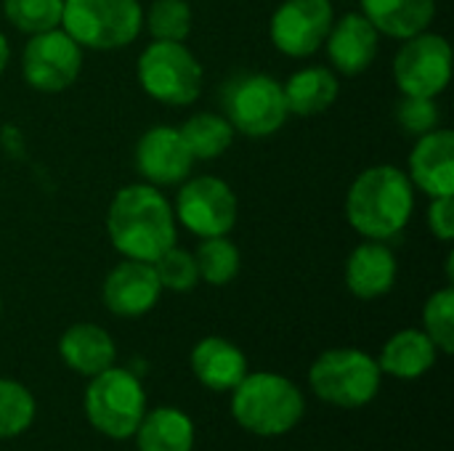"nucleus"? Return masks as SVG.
Segmentation results:
<instances>
[{
	"instance_id": "nucleus-17",
	"label": "nucleus",
	"mask_w": 454,
	"mask_h": 451,
	"mask_svg": "<svg viewBox=\"0 0 454 451\" xmlns=\"http://www.w3.org/2000/svg\"><path fill=\"white\" fill-rule=\"evenodd\" d=\"M396 255L383 242L367 239L351 253L346 263V287L362 300H375L391 292L396 284Z\"/></svg>"
},
{
	"instance_id": "nucleus-5",
	"label": "nucleus",
	"mask_w": 454,
	"mask_h": 451,
	"mask_svg": "<svg viewBox=\"0 0 454 451\" xmlns=\"http://www.w3.org/2000/svg\"><path fill=\"white\" fill-rule=\"evenodd\" d=\"M380 367L378 362L359 348H333L325 351L309 372L314 393L343 409H356L370 404L380 391Z\"/></svg>"
},
{
	"instance_id": "nucleus-33",
	"label": "nucleus",
	"mask_w": 454,
	"mask_h": 451,
	"mask_svg": "<svg viewBox=\"0 0 454 451\" xmlns=\"http://www.w3.org/2000/svg\"><path fill=\"white\" fill-rule=\"evenodd\" d=\"M8 56H11V48H8L5 35L0 32V74H3V69H5V64H8Z\"/></svg>"
},
{
	"instance_id": "nucleus-6",
	"label": "nucleus",
	"mask_w": 454,
	"mask_h": 451,
	"mask_svg": "<svg viewBox=\"0 0 454 451\" xmlns=\"http://www.w3.org/2000/svg\"><path fill=\"white\" fill-rule=\"evenodd\" d=\"M144 415L146 393L133 372L109 367L90 377L85 391V417L98 433L109 439H130Z\"/></svg>"
},
{
	"instance_id": "nucleus-11",
	"label": "nucleus",
	"mask_w": 454,
	"mask_h": 451,
	"mask_svg": "<svg viewBox=\"0 0 454 451\" xmlns=\"http://www.w3.org/2000/svg\"><path fill=\"white\" fill-rule=\"evenodd\" d=\"M82 69V48L61 29L29 35L21 53V74L40 93L67 90Z\"/></svg>"
},
{
	"instance_id": "nucleus-14",
	"label": "nucleus",
	"mask_w": 454,
	"mask_h": 451,
	"mask_svg": "<svg viewBox=\"0 0 454 451\" xmlns=\"http://www.w3.org/2000/svg\"><path fill=\"white\" fill-rule=\"evenodd\" d=\"M101 295H104V306L114 316L133 319L149 314L157 306L162 295V284L152 263L125 258L106 274Z\"/></svg>"
},
{
	"instance_id": "nucleus-31",
	"label": "nucleus",
	"mask_w": 454,
	"mask_h": 451,
	"mask_svg": "<svg viewBox=\"0 0 454 451\" xmlns=\"http://www.w3.org/2000/svg\"><path fill=\"white\" fill-rule=\"evenodd\" d=\"M439 106L436 98L426 96H404L396 106V122L410 136H426L439 128Z\"/></svg>"
},
{
	"instance_id": "nucleus-18",
	"label": "nucleus",
	"mask_w": 454,
	"mask_h": 451,
	"mask_svg": "<svg viewBox=\"0 0 454 451\" xmlns=\"http://www.w3.org/2000/svg\"><path fill=\"white\" fill-rule=\"evenodd\" d=\"M192 372L210 391H234L247 375V359L234 343L205 338L192 351Z\"/></svg>"
},
{
	"instance_id": "nucleus-9",
	"label": "nucleus",
	"mask_w": 454,
	"mask_h": 451,
	"mask_svg": "<svg viewBox=\"0 0 454 451\" xmlns=\"http://www.w3.org/2000/svg\"><path fill=\"white\" fill-rule=\"evenodd\" d=\"M176 223L194 237H226L237 223V194L215 175L189 178L176 197Z\"/></svg>"
},
{
	"instance_id": "nucleus-30",
	"label": "nucleus",
	"mask_w": 454,
	"mask_h": 451,
	"mask_svg": "<svg viewBox=\"0 0 454 451\" xmlns=\"http://www.w3.org/2000/svg\"><path fill=\"white\" fill-rule=\"evenodd\" d=\"M152 266H154V274H157L162 290L189 292L200 282V271H197L194 253H189L184 247H176V245L168 247Z\"/></svg>"
},
{
	"instance_id": "nucleus-29",
	"label": "nucleus",
	"mask_w": 454,
	"mask_h": 451,
	"mask_svg": "<svg viewBox=\"0 0 454 451\" xmlns=\"http://www.w3.org/2000/svg\"><path fill=\"white\" fill-rule=\"evenodd\" d=\"M423 332L442 354L454 351V290H439L428 298L423 308Z\"/></svg>"
},
{
	"instance_id": "nucleus-10",
	"label": "nucleus",
	"mask_w": 454,
	"mask_h": 451,
	"mask_svg": "<svg viewBox=\"0 0 454 451\" xmlns=\"http://www.w3.org/2000/svg\"><path fill=\"white\" fill-rule=\"evenodd\" d=\"M452 77V48L447 37L420 32L407 37L394 58V80L404 96L436 98L447 90Z\"/></svg>"
},
{
	"instance_id": "nucleus-2",
	"label": "nucleus",
	"mask_w": 454,
	"mask_h": 451,
	"mask_svg": "<svg viewBox=\"0 0 454 451\" xmlns=\"http://www.w3.org/2000/svg\"><path fill=\"white\" fill-rule=\"evenodd\" d=\"M415 210V186L404 170L375 165L362 170L346 197V218L367 239L386 242L404 231Z\"/></svg>"
},
{
	"instance_id": "nucleus-26",
	"label": "nucleus",
	"mask_w": 454,
	"mask_h": 451,
	"mask_svg": "<svg viewBox=\"0 0 454 451\" xmlns=\"http://www.w3.org/2000/svg\"><path fill=\"white\" fill-rule=\"evenodd\" d=\"M5 19L24 35H40L61 27L64 0H3Z\"/></svg>"
},
{
	"instance_id": "nucleus-4",
	"label": "nucleus",
	"mask_w": 454,
	"mask_h": 451,
	"mask_svg": "<svg viewBox=\"0 0 454 451\" xmlns=\"http://www.w3.org/2000/svg\"><path fill=\"white\" fill-rule=\"evenodd\" d=\"M61 29L90 51H117L130 45L144 29L138 0H64Z\"/></svg>"
},
{
	"instance_id": "nucleus-7",
	"label": "nucleus",
	"mask_w": 454,
	"mask_h": 451,
	"mask_svg": "<svg viewBox=\"0 0 454 451\" xmlns=\"http://www.w3.org/2000/svg\"><path fill=\"white\" fill-rule=\"evenodd\" d=\"M144 93L168 106H189L202 90V64L184 43L154 40L138 58Z\"/></svg>"
},
{
	"instance_id": "nucleus-22",
	"label": "nucleus",
	"mask_w": 454,
	"mask_h": 451,
	"mask_svg": "<svg viewBox=\"0 0 454 451\" xmlns=\"http://www.w3.org/2000/svg\"><path fill=\"white\" fill-rule=\"evenodd\" d=\"M439 348L431 343V338L420 330H402L396 332L380 354V372L394 375L399 380H418L436 364Z\"/></svg>"
},
{
	"instance_id": "nucleus-21",
	"label": "nucleus",
	"mask_w": 454,
	"mask_h": 451,
	"mask_svg": "<svg viewBox=\"0 0 454 451\" xmlns=\"http://www.w3.org/2000/svg\"><path fill=\"white\" fill-rule=\"evenodd\" d=\"M287 112L298 117H314L327 112L338 98V77L327 66H303L282 85Z\"/></svg>"
},
{
	"instance_id": "nucleus-27",
	"label": "nucleus",
	"mask_w": 454,
	"mask_h": 451,
	"mask_svg": "<svg viewBox=\"0 0 454 451\" xmlns=\"http://www.w3.org/2000/svg\"><path fill=\"white\" fill-rule=\"evenodd\" d=\"M144 27L154 40L184 43L192 32V8L186 0H154L144 16Z\"/></svg>"
},
{
	"instance_id": "nucleus-1",
	"label": "nucleus",
	"mask_w": 454,
	"mask_h": 451,
	"mask_svg": "<svg viewBox=\"0 0 454 451\" xmlns=\"http://www.w3.org/2000/svg\"><path fill=\"white\" fill-rule=\"evenodd\" d=\"M106 234L112 247L130 258L154 263L176 245L173 205L152 183H130L120 189L106 213Z\"/></svg>"
},
{
	"instance_id": "nucleus-24",
	"label": "nucleus",
	"mask_w": 454,
	"mask_h": 451,
	"mask_svg": "<svg viewBox=\"0 0 454 451\" xmlns=\"http://www.w3.org/2000/svg\"><path fill=\"white\" fill-rule=\"evenodd\" d=\"M181 136L192 152L194 159H215L221 157L231 141H234V128L226 117L213 114V112H197L192 114L181 128Z\"/></svg>"
},
{
	"instance_id": "nucleus-15",
	"label": "nucleus",
	"mask_w": 454,
	"mask_h": 451,
	"mask_svg": "<svg viewBox=\"0 0 454 451\" xmlns=\"http://www.w3.org/2000/svg\"><path fill=\"white\" fill-rule=\"evenodd\" d=\"M407 178L423 194L452 197L454 194V136L452 130H431L418 138L410 154Z\"/></svg>"
},
{
	"instance_id": "nucleus-25",
	"label": "nucleus",
	"mask_w": 454,
	"mask_h": 451,
	"mask_svg": "<svg viewBox=\"0 0 454 451\" xmlns=\"http://www.w3.org/2000/svg\"><path fill=\"white\" fill-rule=\"evenodd\" d=\"M194 260H197L200 279H205L213 287H223L234 282L242 266L237 245L226 237H205L197 245Z\"/></svg>"
},
{
	"instance_id": "nucleus-28",
	"label": "nucleus",
	"mask_w": 454,
	"mask_h": 451,
	"mask_svg": "<svg viewBox=\"0 0 454 451\" xmlns=\"http://www.w3.org/2000/svg\"><path fill=\"white\" fill-rule=\"evenodd\" d=\"M35 420V399L32 393L16 383L0 377V441L24 433Z\"/></svg>"
},
{
	"instance_id": "nucleus-23",
	"label": "nucleus",
	"mask_w": 454,
	"mask_h": 451,
	"mask_svg": "<svg viewBox=\"0 0 454 451\" xmlns=\"http://www.w3.org/2000/svg\"><path fill=\"white\" fill-rule=\"evenodd\" d=\"M138 451H192L194 423L173 407H160L146 412L136 428Z\"/></svg>"
},
{
	"instance_id": "nucleus-12",
	"label": "nucleus",
	"mask_w": 454,
	"mask_h": 451,
	"mask_svg": "<svg viewBox=\"0 0 454 451\" xmlns=\"http://www.w3.org/2000/svg\"><path fill=\"white\" fill-rule=\"evenodd\" d=\"M335 21L330 0H285L269 24L271 43L290 58H306L317 53Z\"/></svg>"
},
{
	"instance_id": "nucleus-19",
	"label": "nucleus",
	"mask_w": 454,
	"mask_h": 451,
	"mask_svg": "<svg viewBox=\"0 0 454 451\" xmlns=\"http://www.w3.org/2000/svg\"><path fill=\"white\" fill-rule=\"evenodd\" d=\"M59 354L69 369H74L77 375L93 377L114 364L117 348H114L112 335L104 327L82 322V324H72L61 335Z\"/></svg>"
},
{
	"instance_id": "nucleus-16",
	"label": "nucleus",
	"mask_w": 454,
	"mask_h": 451,
	"mask_svg": "<svg viewBox=\"0 0 454 451\" xmlns=\"http://www.w3.org/2000/svg\"><path fill=\"white\" fill-rule=\"evenodd\" d=\"M327 56L340 74H362L378 56L380 32L370 24L364 13H346L333 21L327 32Z\"/></svg>"
},
{
	"instance_id": "nucleus-32",
	"label": "nucleus",
	"mask_w": 454,
	"mask_h": 451,
	"mask_svg": "<svg viewBox=\"0 0 454 451\" xmlns=\"http://www.w3.org/2000/svg\"><path fill=\"white\" fill-rule=\"evenodd\" d=\"M428 229L436 239L452 242L454 239V199L452 197H434L428 207Z\"/></svg>"
},
{
	"instance_id": "nucleus-13",
	"label": "nucleus",
	"mask_w": 454,
	"mask_h": 451,
	"mask_svg": "<svg viewBox=\"0 0 454 451\" xmlns=\"http://www.w3.org/2000/svg\"><path fill=\"white\" fill-rule=\"evenodd\" d=\"M194 157L173 125L149 128L136 144V167L152 186H176L184 183L192 173Z\"/></svg>"
},
{
	"instance_id": "nucleus-20",
	"label": "nucleus",
	"mask_w": 454,
	"mask_h": 451,
	"mask_svg": "<svg viewBox=\"0 0 454 451\" xmlns=\"http://www.w3.org/2000/svg\"><path fill=\"white\" fill-rule=\"evenodd\" d=\"M362 13L380 35L407 40L428 29L436 0H362Z\"/></svg>"
},
{
	"instance_id": "nucleus-8",
	"label": "nucleus",
	"mask_w": 454,
	"mask_h": 451,
	"mask_svg": "<svg viewBox=\"0 0 454 451\" xmlns=\"http://www.w3.org/2000/svg\"><path fill=\"white\" fill-rule=\"evenodd\" d=\"M223 104L231 128L250 138L274 136L290 117L282 82L269 74H239L229 82Z\"/></svg>"
},
{
	"instance_id": "nucleus-3",
	"label": "nucleus",
	"mask_w": 454,
	"mask_h": 451,
	"mask_svg": "<svg viewBox=\"0 0 454 451\" xmlns=\"http://www.w3.org/2000/svg\"><path fill=\"white\" fill-rule=\"evenodd\" d=\"M234 420L263 439L282 436L293 431L303 417V396L295 383L274 372L245 375V380L231 391Z\"/></svg>"
}]
</instances>
